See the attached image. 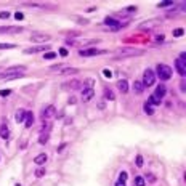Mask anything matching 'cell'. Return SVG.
<instances>
[{
    "mask_svg": "<svg viewBox=\"0 0 186 186\" xmlns=\"http://www.w3.org/2000/svg\"><path fill=\"white\" fill-rule=\"evenodd\" d=\"M77 72H79V69H76V68H68V69L61 71V74H64V76H68V74H77Z\"/></svg>",
    "mask_w": 186,
    "mask_h": 186,
    "instance_id": "obj_23",
    "label": "cell"
},
{
    "mask_svg": "<svg viewBox=\"0 0 186 186\" xmlns=\"http://www.w3.org/2000/svg\"><path fill=\"white\" fill-rule=\"evenodd\" d=\"M47 159H48V157H47V154H39V156L34 159V164L42 165V164H45V162H47Z\"/></svg>",
    "mask_w": 186,
    "mask_h": 186,
    "instance_id": "obj_17",
    "label": "cell"
},
{
    "mask_svg": "<svg viewBox=\"0 0 186 186\" xmlns=\"http://www.w3.org/2000/svg\"><path fill=\"white\" fill-rule=\"evenodd\" d=\"M93 96H95V90L92 87H87V88L82 90V100L84 101H90Z\"/></svg>",
    "mask_w": 186,
    "mask_h": 186,
    "instance_id": "obj_8",
    "label": "cell"
},
{
    "mask_svg": "<svg viewBox=\"0 0 186 186\" xmlns=\"http://www.w3.org/2000/svg\"><path fill=\"white\" fill-rule=\"evenodd\" d=\"M170 5H173V3H172V2H162V3H159L157 7H159V8H165V7H170Z\"/></svg>",
    "mask_w": 186,
    "mask_h": 186,
    "instance_id": "obj_35",
    "label": "cell"
},
{
    "mask_svg": "<svg viewBox=\"0 0 186 186\" xmlns=\"http://www.w3.org/2000/svg\"><path fill=\"white\" fill-rule=\"evenodd\" d=\"M133 92H135L136 95L143 93V92H144V87H143V84H141V82H138V80H135V84H133Z\"/></svg>",
    "mask_w": 186,
    "mask_h": 186,
    "instance_id": "obj_16",
    "label": "cell"
},
{
    "mask_svg": "<svg viewBox=\"0 0 186 186\" xmlns=\"http://www.w3.org/2000/svg\"><path fill=\"white\" fill-rule=\"evenodd\" d=\"M74 103H76V98L71 96V98H69V104H74Z\"/></svg>",
    "mask_w": 186,
    "mask_h": 186,
    "instance_id": "obj_42",
    "label": "cell"
},
{
    "mask_svg": "<svg viewBox=\"0 0 186 186\" xmlns=\"http://www.w3.org/2000/svg\"><path fill=\"white\" fill-rule=\"evenodd\" d=\"M116 186H125V183H124V181H117Z\"/></svg>",
    "mask_w": 186,
    "mask_h": 186,
    "instance_id": "obj_43",
    "label": "cell"
},
{
    "mask_svg": "<svg viewBox=\"0 0 186 186\" xmlns=\"http://www.w3.org/2000/svg\"><path fill=\"white\" fill-rule=\"evenodd\" d=\"M175 68H177L178 74H180L181 77H185V76H186V64H185L183 61H180V59H177V61H175Z\"/></svg>",
    "mask_w": 186,
    "mask_h": 186,
    "instance_id": "obj_10",
    "label": "cell"
},
{
    "mask_svg": "<svg viewBox=\"0 0 186 186\" xmlns=\"http://www.w3.org/2000/svg\"><path fill=\"white\" fill-rule=\"evenodd\" d=\"M156 40H157V42H162V40H164V35H162V34H160V35H157Z\"/></svg>",
    "mask_w": 186,
    "mask_h": 186,
    "instance_id": "obj_41",
    "label": "cell"
},
{
    "mask_svg": "<svg viewBox=\"0 0 186 186\" xmlns=\"http://www.w3.org/2000/svg\"><path fill=\"white\" fill-rule=\"evenodd\" d=\"M117 88L120 93H127L128 92V82L125 80V79H120V80L117 82Z\"/></svg>",
    "mask_w": 186,
    "mask_h": 186,
    "instance_id": "obj_14",
    "label": "cell"
},
{
    "mask_svg": "<svg viewBox=\"0 0 186 186\" xmlns=\"http://www.w3.org/2000/svg\"><path fill=\"white\" fill-rule=\"evenodd\" d=\"M148 103H149L151 106H152V104H160V100H157L154 95H151V96H149V100H148Z\"/></svg>",
    "mask_w": 186,
    "mask_h": 186,
    "instance_id": "obj_26",
    "label": "cell"
},
{
    "mask_svg": "<svg viewBox=\"0 0 186 186\" xmlns=\"http://www.w3.org/2000/svg\"><path fill=\"white\" fill-rule=\"evenodd\" d=\"M51 39V35H47V34H42V32H35L31 35V40L32 42H47V40H50Z\"/></svg>",
    "mask_w": 186,
    "mask_h": 186,
    "instance_id": "obj_6",
    "label": "cell"
},
{
    "mask_svg": "<svg viewBox=\"0 0 186 186\" xmlns=\"http://www.w3.org/2000/svg\"><path fill=\"white\" fill-rule=\"evenodd\" d=\"M32 124H34V116H32V112H27V111H26V127H27V128L32 127Z\"/></svg>",
    "mask_w": 186,
    "mask_h": 186,
    "instance_id": "obj_20",
    "label": "cell"
},
{
    "mask_svg": "<svg viewBox=\"0 0 186 186\" xmlns=\"http://www.w3.org/2000/svg\"><path fill=\"white\" fill-rule=\"evenodd\" d=\"M23 32L21 26H3L0 27V34H19Z\"/></svg>",
    "mask_w": 186,
    "mask_h": 186,
    "instance_id": "obj_4",
    "label": "cell"
},
{
    "mask_svg": "<svg viewBox=\"0 0 186 186\" xmlns=\"http://www.w3.org/2000/svg\"><path fill=\"white\" fill-rule=\"evenodd\" d=\"M68 53H69V51L66 50V48H61V50H59V55H61V56H68Z\"/></svg>",
    "mask_w": 186,
    "mask_h": 186,
    "instance_id": "obj_38",
    "label": "cell"
},
{
    "mask_svg": "<svg viewBox=\"0 0 186 186\" xmlns=\"http://www.w3.org/2000/svg\"><path fill=\"white\" fill-rule=\"evenodd\" d=\"M24 119H26V111L24 109L16 111V114H15V120H16V122H23Z\"/></svg>",
    "mask_w": 186,
    "mask_h": 186,
    "instance_id": "obj_15",
    "label": "cell"
},
{
    "mask_svg": "<svg viewBox=\"0 0 186 186\" xmlns=\"http://www.w3.org/2000/svg\"><path fill=\"white\" fill-rule=\"evenodd\" d=\"M48 48H51L50 45H39V47H32V48H26L24 53L31 55V53H40V51H47Z\"/></svg>",
    "mask_w": 186,
    "mask_h": 186,
    "instance_id": "obj_7",
    "label": "cell"
},
{
    "mask_svg": "<svg viewBox=\"0 0 186 186\" xmlns=\"http://www.w3.org/2000/svg\"><path fill=\"white\" fill-rule=\"evenodd\" d=\"M15 18H16V19H18V21H21V19H23V18H24V15H23V13H21V11H16V13H15Z\"/></svg>",
    "mask_w": 186,
    "mask_h": 186,
    "instance_id": "obj_37",
    "label": "cell"
},
{
    "mask_svg": "<svg viewBox=\"0 0 186 186\" xmlns=\"http://www.w3.org/2000/svg\"><path fill=\"white\" fill-rule=\"evenodd\" d=\"M10 48H16L15 43H0V50H10Z\"/></svg>",
    "mask_w": 186,
    "mask_h": 186,
    "instance_id": "obj_24",
    "label": "cell"
},
{
    "mask_svg": "<svg viewBox=\"0 0 186 186\" xmlns=\"http://www.w3.org/2000/svg\"><path fill=\"white\" fill-rule=\"evenodd\" d=\"M160 24V21H159V19H151V21H146V23H143V24H140V29H152V27H157V26H159Z\"/></svg>",
    "mask_w": 186,
    "mask_h": 186,
    "instance_id": "obj_9",
    "label": "cell"
},
{
    "mask_svg": "<svg viewBox=\"0 0 186 186\" xmlns=\"http://www.w3.org/2000/svg\"><path fill=\"white\" fill-rule=\"evenodd\" d=\"M16 186H21V185H16Z\"/></svg>",
    "mask_w": 186,
    "mask_h": 186,
    "instance_id": "obj_44",
    "label": "cell"
},
{
    "mask_svg": "<svg viewBox=\"0 0 186 186\" xmlns=\"http://www.w3.org/2000/svg\"><path fill=\"white\" fill-rule=\"evenodd\" d=\"M56 58V53L55 51H48V53H45V59H53Z\"/></svg>",
    "mask_w": 186,
    "mask_h": 186,
    "instance_id": "obj_30",
    "label": "cell"
},
{
    "mask_svg": "<svg viewBox=\"0 0 186 186\" xmlns=\"http://www.w3.org/2000/svg\"><path fill=\"white\" fill-rule=\"evenodd\" d=\"M125 180H127V172H120L119 173V181H124L125 183Z\"/></svg>",
    "mask_w": 186,
    "mask_h": 186,
    "instance_id": "obj_31",
    "label": "cell"
},
{
    "mask_svg": "<svg viewBox=\"0 0 186 186\" xmlns=\"http://www.w3.org/2000/svg\"><path fill=\"white\" fill-rule=\"evenodd\" d=\"M53 116H55V106H47V108L43 109V112H42V119L45 120V119H50Z\"/></svg>",
    "mask_w": 186,
    "mask_h": 186,
    "instance_id": "obj_12",
    "label": "cell"
},
{
    "mask_svg": "<svg viewBox=\"0 0 186 186\" xmlns=\"http://www.w3.org/2000/svg\"><path fill=\"white\" fill-rule=\"evenodd\" d=\"M43 175H45V168H37V170H35V177H37V178H42Z\"/></svg>",
    "mask_w": 186,
    "mask_h": 186,
    "instance_id": "obj_28",
    "label": "cell"
},
{
    "mask_svg": "<svg viewBox=\"0 0 186 186\" xmlns=\"http://www.w3.org/2000/svg\"><path fill=\"white\" fill-rule=\"evenodd\" d=\"M185 59H186V53H181V55H180V61H183V63H186V61H185Z\"/></svg>",
    "mask_w": 186,
    "mask_h": 186,
    "instance_id": "obj_40",
    "label": "cell"
},
{
    "mask_svg": "<svg viewBox=\"0 0 186 186\" xmlns=\"http://www.w3.org/2000/svg\"><path fill=\"white\" fill-rule=\"evenodd\" d=\"M80 85H82V84H80V80H71L66 87H71V88L77 90V88H80Z\"/></svg>",
    "mask_w": 186,
    "mask_h": 186,
    "instance_id": "obj_22",
    "label": "cell"
},
{
    "mask_svg": "<svg viewBox=\"0 0 186 186\" xmlns=\"http://www.w3.org/2000/svg\"><path fill=\"white\" fill-rule=\"evenodd\" d=\"M136 167H143V157L136 156Z\"/></svg>",
    "mask_w": 186,
    "mask_h": 186,
    "instance_id": "obj_34",
    "label": "cell"
},
{
    "mask_svg": "<svg viewBox=\"0 0 186 186\" xmlns=\"http://www.w3.org/2000/svg\"><path fill=\"white\" fill-rule=\"evenodd\" d=\"M154 82H156V74L151 69H146L143 74V82H141L143 87H151V85H154Z\"/></svg>",
    "mask_w": 186,
    "mask_h": 186,
    "instance_id": "obj_3",
    "label": "cell"
},
{
    "mask_svg": "<svg viewBox=\"0 0 186 186\" xmlns=\"http://www.w3.org/2000/svg\"><path fill=\"white\" fill-rule=\"evenodd\" d=\"M10 16V11H0V19H8Z\"/></svg>",
    "mask_w": 186,
    "mask_h": 186,
    "instance_id": "obj_29",
    "label": "cell"
},
{
    "mask_svg": "<svg viewBox=\"0 0 186 186\" xmlns=\"http://www.w3.org/2000/svg\"><path fill=\"white\" fill-rule=\"evenodd\" d=\"M10 93H11V90H0V96H3V98L8 96Z\"/></svg>",
    "mask_w": 186,
    "mask_h": 186,
    "instance_id": "obj_36",
    "label": "cell"
},
{
    "mask_svg": "<svg viewBox=\"0 0 186 186\" xmlns=\"http://www.w3.org/2000/svg\"><path fill=\"white\" fill-rule=\"evenodd\" d=\"M165 93H167V88H165V85L160 84V85L156 88V93H154V96H156L157 100H162V98L165 96Z\"/></svg>",
    "mask_w": 186,
    "mask_h": 186,
    "instance_id": "obj_13",
    "label": "cell"
},
{
    "mask_svg": "<svg viewBox=\"0 0 186 186\" xmlns=\"http://www.w3.org/2000/svg\"><path fill=\"white\" fill-rule=\"evenodd\" d=\"M146 177H148V180H149V181H152V183L156 181V177H154L152 173H149V175H146Z\"/></svg>",
    "mask_w": 186,
    "mask_h": 186,
    "instance_id": "obj_39",
    "label": "cell"
},
{
    "mask_svg": "<svg viewBox=\"0 0 186 186\" xmlns=\"http://www.w3.org/2000/svg\"><path fill=\"white\" fill-rule=\"evenodd\" d=\"M104 100H109V101H114L116 100V95H114V92L111 88H106L104 90Z\"/></svg>",
    "mask_w": 186,
    "mask_h": 186,
    "instance_id": "obj_18",
    "label": "cell"
},
{
    "mask_svg": "<svg viewBox=\"0 0 186 186\" xmlns=\"http://www.w3.org/2000/svg\"><path fill=\"white\" fill-rule=\"evenodd\" d=\"M0 136H2L3 140H7V138L10 136V130L7 125H2V127H0Z\"/></svg>",
    "mask_w": 186,
    "mask_h": 186,
    "instance_id": "obj_19",
    "label": "cell"
},
{
    "mask_svg": "<svg viewBox=\"0 0 186 186\" xmlns=\"http://www.w3.org/2000/svg\"><path fill=\"white\" fill-rule=\"evenodd\" d=\"M24 74L18 72V74H0V80H15V79H21Z\"/></svg>",
    "mask_w": 186,
    "mask_h": 186,
    "instance_id": "obj_11",
    "label": "cell"
},
{
    "mask_svg": "<svg viewBox=\"0 0 186 186\" xmlns=\"http://www.w3.org/2000/svg\"><path fill=\"white\" fill-rule=\"evenodd\" d=\"M143 50H138V48H122L116 53V58H125V56H140L143 55Z\"/></svg>",
    "mask_w": 186,
    "mask_h": 186,
    "instance_id": "obj_1",
    "label": "cell"
},
{
    "mask_svg": "<svg viewBox=\"0 0 186 186\" xmlns=\"http://www.w3.org/2000/svg\"><path fill=\"white\" fill-rule=\"evenodd\" d=\"M47 141H48V135H47V133H45V135H42V136H40V140H39V143H40V144H43V143H47Z\"/></svg>",
    "mask_w": 186,
    "mask_h": 186,
    "instance_id": "obj_33",
    "label": "cell"
},
{
    "mask_svg": "<svg viewBox=\"0 0 186 186\" xmlns=\"http://www.w3.org/2000/svg\"><path fill=\"white\" fill-rule=\"evenodd\" d=\"M157 76L160 77V80H168L170 77H172V68L167 64H157Z\"/></svg>",
    "mask_w": 186,
    "mask_h": 186,
    "instance_id": "obj_2",
    "label": "cell"
},
{
    "mask_svg": "<svg viewBox=\"0 0 186 186\" xmlns=\"http://www.w3.org/2000/svg\"><path fill=\"white\" fill-rule=\"evenodd\" d=\"M133 186H144V178H143V177H136Z\"/></svg>",
    "mask_w": 186,
    "mask_h": 186,
    "instance_id": "obj_25",
    "label": "cell"
},
{
    "mask_svg": "<svg viewBox=\"0 0 186 186\" xmlns=\"http://www.w3.org/2000/svg\"><path fill=\"white\" fill-rule=\"evenodd\" d=\"M104 53L103 50H98V48H87V50H79V55L80 56H95V55H101Z\"/></svg>",
    "mask_w": 186,
    "mask_h": 186,
    "instance_id": "obj_5",
    "label": "cell"
},
{
    "mask_svg": "<svg viewBox=\"0 0 186 186\" xmlns=\"http://www.w3.org/2000/svg\"><path fill=\"white\" fill-rule=\"evenodd\" d=\"M143 109H144V112L148 114V116H152V114H154V109H152V106L149 104V103H144Z\"/></svg>",
    "mask_w": 186,
    "mask_h": 186,
    "instance_id": "obj_21",
    "label": "cell"
},
{
    "mask_svg": "<svg viewBox=\"0 0 186 186\" xmlns=\"http://www.w3.org/2000/svg\"><path fill=\"white\" fill-rule=\"evenodd\" d=\"M183 34H185V31L181 29V27H178V29H175V31H173V37H181Z\"/></svg>",
    "mask_w": 186,
    "mask_h": 186,
    "instance_id": "obj_27",
    "label": "cell"
},
{
    "mask_svg": "<svg viewBox=\"0 0 186 186\" xmlns=\"http://www.w3.org/2000/svg\"><path fill=\"white\" fill-rule=\"evenodd\" d=\"M103 76H104L106 79H111V77H112V72H111L109 69H104V71H103Z\"/></svg>",
    "mask_w": 186,
    "mask_h": 186,
    "instance_id": "obj_32",
    "label": "cell"
}]
</instances>
